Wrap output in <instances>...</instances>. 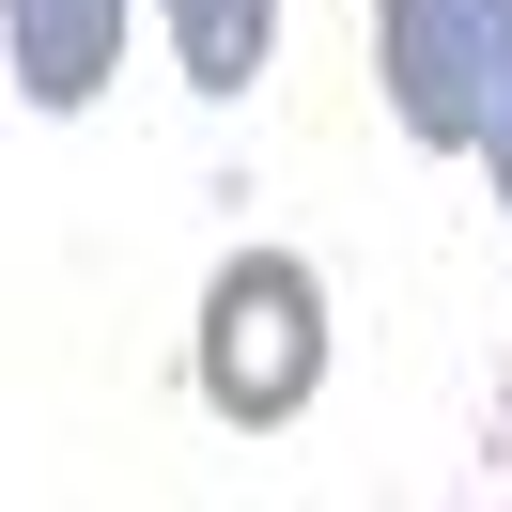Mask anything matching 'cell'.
I'll return each mask as SVG.
<instances>
[{"instance_id":"obj_1","label":"cell","mask_w":512,"mask_h":512,"mask_svg":"<svg viewBox=\"0 0 512 512\" xmlns=\"http://www.w3.org/2000/svg\"><path fill=\"white\" fill-rule=\"evenodd\" d=\"M187 388H202V419H233V435H280V419L326 388V280L295 249H233L218 280H202Z\"/></svg>"},{"instance_id":"obj_5","label":"cell","mask_w":512,"mask_h":512,"mask_svg":"<svg viewBox=\"0 0 512 512\" xmlns=\"http://www.w3.org/2000/svg\"><path fill=\"white\" fill-rule=\"evenodd\" d=\"M481 171H497V218H512V78H497V109H481V140H466Z\"/></svg>"},{"instance_id":"obj_4","label":"cell","mask_w":512,"mask_h":512,"mask_svg":"<svg viewBox=\"0 0 512 512\" xmlns=\"http://www.w3.org/2000/svg\"><path fill=\"white\" fill-rule=\"evenodd\" d=\"M171 63H187V94H249L264 47H280V0H156Z\"/></svg>"},{"instance_id":"obj_3","label":"cell","mask_w":512,"mask_h":512,"mask_svg":"<svg viewBox=\"0 0 512 512\" xmlns=\"http://www.w3.org/2000/svg\"><path fill=\"white\" fill-rule=\"evenodd\" d=\"M0 47H16L32 109H94L109 63H125V0H0Z\"/></svg>"},{"instance_id":"obj_2","label":"cell","mask_w":512,"mask_h":512,"mask_svg":"<svg viewBox=\"0 0 512 512\" xmlns=\"http://www.w3.org/2000/svg\"><path fill=\"white\" fill-rule=\"evenodd\" d=\"M373 78L419 156H466L512 78V0H373Z\"/></svg>"}]
</instances>
